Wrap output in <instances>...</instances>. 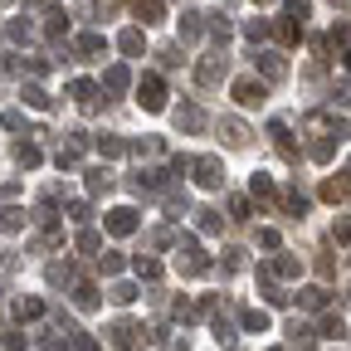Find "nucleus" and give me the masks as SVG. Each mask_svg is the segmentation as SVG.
<instances>
[{
    "label": "nucleus",
    "instance_id": "nucleus-1",
    "mask_svg": "<svg viewBox=\"0 0 351 351\" xmlns=\"http://www.w3.org/2000/svg\"><path fill=\"white\" fill-rule=\"evenodd\" d=\"M112 341H117L122 351H132V346H137V327H132V322H117V327H112Z\"/></svg>",
    "mask_w": 351,
    "mask_h": 351
},
{
    "label": "nucleus",
    "instance_id": "nucleus-2",
    "mask_svg": "<svg viewBox=\"0 0 351 351\" xmlns=\"http://www.w3.org/2000/svg\"><path fill=\"white\" fill-rule=\"evenodd\" d=\"M244 327H249V332H263V327H269V317H263V313H244Z\"/></svg>",
    "mask_w": 351,
    "mask_h": 351
}]
</instances>
